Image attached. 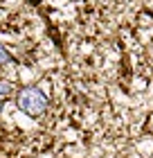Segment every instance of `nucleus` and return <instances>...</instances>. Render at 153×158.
I'll return each instance as SVG.
<instances>
[{"mask_svg": "<svg viewBox=\"0 0 153 158\" xmlns=\"http://www.w3.org/2000/svg\"><path fill=\"white\" fill-rule=\"evenodd\" d=\"M149 129H151V133H153V120H151V127H149Z\"/></svg>", "mask_w": 153, "mask_h": 158, "instance_id": "20e7f679", "label": "nucleus"}, {"mask_svg": "<svg viewBox=\"0 0 153 158\" xmlns=\"http://www.w3.org/2000/svg\"><path fill=\"white\" fill-rule=\"evenodd\" d=\"M18 109L23 113H27L30 118H38L47 109V97L43 95L38 88H34V86L23 88L18 93Z\"/></svg>", "mask_w": 153, "mask_h": 158, "instance_id": "f257e3e1", "label": "nucleus"}, {"mask_svg": "<svg viewBox=\"0 0 153 158\" xmlns=\"http://www.w3.org/2000/svg\"><path fill=\"white\" fill-rule=\"evenodd\" d=\"M9 61H11V54L7 52L5 45H0V66H2V63H9Z\"/></svg>", "mask_w": 153, "mask_h": 158, "instance_id": "7ed1b4c3", "label": "nucleus"}, {"mask_svg": "<svg viewBox=\"0 0 153 158\" xmlns=\"http://www.w3.org/2000/svg\"><path fill=\"white\" fill-rule=\"evenodd\" d=\"M11 90H14V86L9 81H0V111H2L7 97H11Z\"/></svg>", "mask_w": 153, "mask_h": 158, "instance_id": "f03ea898", "label": "nucleus"}]
</instances>
